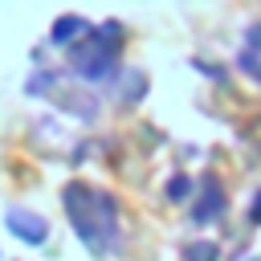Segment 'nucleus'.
Listing matches in <instances>:
<instances>
[{
    "label": "nucleus",
    "mask_w": 261,
    "mask_h": 261,
    "mask_svg": "<svg viewBox=\"0 0 261 261\" xmlns=\"http://www.w3.org/2000/svg\"><path fill=\"white\" fill-rule=\"evenodd\" d=\"M253 220L261 224V196H257V204H253Z\"/></svg>",
    "instance_id": "423d86ee"
},
{
    "label": "nucleus",
    "mask_w": 261,
    "mask_h": 261,
    "mask_svg": "<svg viewBox=\"0 0 261 261\" xmlns=\"http://www.w3.org/2000/svg\"><path fill=\"white\" fill-rule=\"evenodd\" d=\"M77 29H86L82 20H73V16H65V20H57V29H53V41H69Z\"/></svg>",
    "instance_id": "f03ea898"
},
{
    "label": "nucleus",
    "mask_w": 261,
    "mask_h": 261,
    "mask_svg": "<svg viewBox=\"0 0 261 261\" xmlns=\"http://www.w3.org/2000/svg\"><path fill=\"white\" fill-rule=\"evenodd\" d=\"M188 261H216V245H212V241L192 245V249H188Z\"/></svg>",
    "instance_id": "7ed1b4c3"
},
{
    "label": "nucleus",
    "mask_w": 261,
    "mask_h": 261,
    "mask_svg": "<svg viewBox=\"0 0 261 261\" xmlns=\"http://www.w3.org/2000/svg\"><path fill=\"white\" fill-rule=\"evenodd\" d=\"M249 45H253V49H261V24H253V29H249Z\"/></svg>",
    "instance_id": "39448f33"
},
{
    "label": "nucleus",
    "mask_w": 261,
    "mask_h": 261,
    "mask_svg": "<svg viewBox=\"0 0 261 261\" xmlns=\"http://www.w3.org/2000/svg\"><path fill=\"white\" fill-rule=\"evenodd\" d=\"M8 228H12L16 237H24L29 245H41V241H45V232H49L41 216H33V212H20V208H16V212H8Z\"/></svg>",
    "instance_id": "f257e3e1"
},
{
    "label": "nucleus",
    "mask_w": 261,
    "mask_h": 261,
    "mask_svg": "<svg viewBox=\"0 0 261 261\" xmlns=\"http://www.w3.org/2000/svg\"><path fill=\"white\" fill-rule=\"evenodd\" d=\"M188 188H192V184L179 175V179H171V192H167V196H171V200H188Z\"/></svg>",
    "instance_id": "20e7f679"
}]
</instances>
